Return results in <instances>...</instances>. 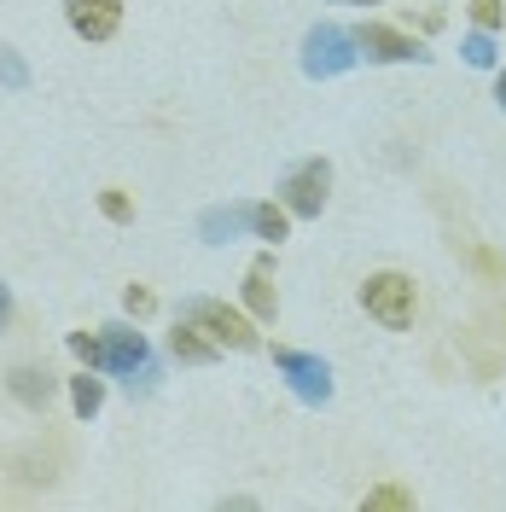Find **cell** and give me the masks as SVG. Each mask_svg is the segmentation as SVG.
I'll return each mask as SVG.
<instances>
[{
	"label": "cell",
	"mask_w": 506,
	"mask_h": 512,
	"mask_svg": "<svg viewBox=\"0 0 506 512\" xmlns=\"http://www.w3.org/2000/svg\"><path fill=\"white\" fill-rule=\"evenodd\" d=\"M361 309L379 320L384 332H408L413 315H419V291H413L408 274H396V268H384L373 274L367 286H361Z\"/></svg>",
	"instance_id": "cell-1"
},
{
	"label": "cell",
	"mask_w": 506,
	"mask_h": 512,
	"mask_svg": "<svg viewBox=\"0 0 506 512\" xmlns=\"http://www.w3.org/2000/svg\"><path fill=\"white\" fill-rule=\"evenodd\" d=\"M181 320H192V326H204L216 344H227V350H256L262 338H256V315H245V309H233V303H216V297H187L181 303Z\"/></svg>",
	"instance_id": "cell-2"
},
{
	"label": "cell",
	"mask_w": 506,
	"mask_h": 512,
	"mask_svg": "<svg viewBox=\"0 0 506 512\" xmlns=\"http://www.w3.org/2000/svg\"><path fill=\"white\" fill-rule=\"evenodd\" d=\"M355 59H361V47H355V35L344 24H315L303 35V76H315V82L355 70Z\"/></svg>",
	"instance_id": "cell-3"
},
{
	"label": "cell",
	"mask_w": 506,
	"mask_h": 512,
	"mask_svg": "<svg viewBox=\"0 0 506 512\" xmlns=\"http://www.w3.org/2000/svg\"><path fill=\"white\" fill-rule=\"evenodd\" d=\"M326 192H332V163H326V158H303L280 181V204L291 210V216L315 222L320 210H326Z\"/></svg>",
	"instance_id": "cell-4"
},
{
	"label": "cell",
	"mask_w": 506,
	"mask_h": 512,
	"mask_svg": "<svg viewBox=\"0 0 506 512\" xmlns=\"http://www.w3.org/2000/svg\"><path fill=\"white\" fill-rule=\"evenodd\" d=\"M274 367H280V379L309 402V408H320V402H332V367L320 361V355H309V350H274Z\"/></svg>",
	"instance_id": "cell-5"
},
{
	"label": "cell",
	"mask_w": 506,
	"mask_h": 512,
	"mask_svg": "<svg viewBox=\"0 0 506 512\" xmlns=\"http://www.w3.org/2000/svg\"><path fill=\"white\" fill-rule=\"evenodd\" d=\"M349 35H355L361 59H373V64H425V59H431V53H425V41L390 30V24H355Z\"/></svg>",
	"instance_id": "cell-6"
},
{
	"label": "cell",
	"mask_w": 506,
	"mask_h": 512,
	"mask_svg": "<svg viewBox=\"0 0 506 512\" xmlns=\"http://www.w3.org/2000/svg\"><path fill=\"white\" fill-rule=\"evenodd\" d=\"M64 24L82 41H111L123 24V0H64Z\"/></svg>",
	"instance_id": "cell-7"
},
{
	"label": "cell",
	"mask_w": 506,
	"mask_h": 512,
	"mask_svg": "<svg viewBox=\"0 0 506 512\" xmlns=\"http://www.w3.org/2000/svg\"><path fill=\"white\" fill-rule=\"evenodd\" d=\"M99 338H105V367H111V373H128V379H134V373L146 367V338H140L128 320L99 326Z\"/></svg>",
	"instance_id": "cell-8"
},
{
	"label": "cell",
	"mask_w": 506,
	"mask_h": 512,
	"mask_svg": "<svg viewBox=\"0 0 506 512\" xmlns=\"http://www.w3.org/2000/svg\"><path fill=\"white\" fill-rule=\"evenodd\" d=\"M239 233H251V204H216L198 216V239L204 245H233Z\"/></svg>",
	"instance_id": "cell-9"
},
{
	"label": "cell",
	"mask_w": 506,
	"mask_h": 512,
	"mask_svg": "<svg viewBox=\"0 0 506 512\" xmlns=\"http://www.w3.org/2000/svg\"><path fill=\"white\" fill-rule=\"evenodd\" d=\"M245 309L256 320H274L280 315V297H274V256H256L245 268Z\"/></svg>",
	"instance_id": "cell-10"
},
{
	"label": "cell",
	"mask_w": 506,
	"mask_h": 512,
	"mask_svg": "<svg viewBox=\"0 0 506 512\" xmlns=\"http://www.w3.org/2000/svg\"><path fill=\"white\" fill-rule=\"evenodd\" d=\"M169 355H175V361H187V367H210V361L222 355V344H216L204 326H192V320H175V332H169Z\"/></svg>",
	"instance_id": "cell-11"
},
{
	"label": "cell",
	"mask_w": 506,
	"mask_h": 512,
	"mask_svg": "<svg viewBox=\"0 0 506 512\" xmlns=\"http://www.w3.org/2000/svg\"><path fill=\"white\" fill-rule=\"evenodd\" d=\"M6 390H12L24 408H47L53 390H59V379H53L47 367H12V373H6Z\"/></svg>",
	"instance_id": "cell-12"
},
{
	"label": "cell",
	"mask_w": 506,
	"mask_h": 512,
	"mask_svg": "<svg viewBox=\"0 0 506 512\" xmlns=\"http://www.w3.org/2000/svg\"><path fill=\"white\" fill-rule=\"evenodd\" d=\"M70 408H76V419H94L105 408V379H94V367L70 379Z\"/></svg>",
	"instance_id": "cell-13"
},
{
	"label": "cell",
	"mask_w": 506,
	"mask_h": 512,
	"mask_svg": "<svg viewBox=\"0 0 506 512\" xmlns=\"http://www.w3.org/2000/svg\"><path fill=\"white\" fill-rule=\"evenodd\" d=\"M251 233L268 239V245H280L285 233H291V210L285 204H251Z\"/></svg>",
	"instance_id": "cell-14"
},
{
	"label": "cell",
	"mask_w": 506,
	"mask_h": 512,
	"mask_svg": "<svg viewBox=\"0 0 506 512\" xmlns=\"http://www.w3.org/2000/svg\"><path fill=\"white\" fill-rule=\"evenodd\" d=\"M64 344H70V355H76L82 367H105V338H99V332H70Z\"/></svg>",
	"instance_id": "cell-15"
},
{
	"label": "cell",
	"mask_w": 506,
	"mask_h": 512,
	"mask_svg": "<svg viewBox=\"0 0 506 512\" xmlns=\"http://www.w3.org/2000/svg\"><path fill=\"white\" fill-rule=\"evenodd\" d=\"M460 53H466V64H477V70H495V35L472 30L466 41H460Z\"/></svg>",
	"instance_id": "cell-16"
},
{
	"label": "cell",
	"mask_w": 506,
	"mask_h": 512,
	"mask_svg": "<svg viewBox=\"0 0 506 512\" xmlns=\"http://www.w3.org/2000/svg\"><path fill=\"white\" fill-rule=\"evenodd\" d=\"M466 12H472V24H477V30H489V35H495V30L506 24V0H472Z\"/></svg>",
	"instance_id": "cell-17"
},
{
	"label": "cell",
	"mask_w": 506,
	"mask_h": 512,
	"mask_svg": "<svg viewBox=\"0 0 506 512\" xmlns=\"http://www.w3.org/2000/svg\"><path fill=\"white\" fill-rule=\"evenodd\" d=\"M99 210H105L111 222H134V204H128V192H117V187L99 192Z\"/></svg>",
	"instance_id": "cell-18"
},
{
	"label": "cell",
	"mask_w": 506,
	"mask_h": 512,
	"mask_svg": "<svg viewBox=\"0 0 506 512\" xmlns=\"http://www.w3.org/2000/svg\"><path fill=\"white\" fill-rule=\"evenodd\" d=\"M123 309H128L134 320H146V315H158V297H152L146 286H128V291H123Z\"/></svg>",
	"instance_id": "cell-19"
},
{
	"label": "cell",
	"mask_w": 506,
	"mask_h": 512,
	"mask_svg": "<svg viewBox=\"0 0 506 512\" xmlns=\"http://www.w3.org/2000/svg\"><path fill=\"white\" fill-rule=\"evenodd\" d=\"M0 82H6V88H24V82H30V70H24V59H18L12 47H0Z\"/></svg>",
	"instance_id": "cell-20"
},
{
	"label": "cell",
	"mask_w": 506,
	"mask_h": 512,
	"mask_svg": "<svg viewBox=\"0 0 506 512\" xmlns=\"http://www.w3.org/2000/svg\"><path fill=\"white\" fill-rule=\"evenodd\" d=\"M379 507H413V495L408 489H373L367 495V512H379Z\"/></svg>",
	"instance_id": "cell-21"
},
{
	"label": "cell",
	"mask_w": 506,
	"mask_h": 512,
	"mask_svg": "<svg viewBox=\"0 0 506 512\" xmlns=\"http://www.w3.org/2000/svg\"><path fill=\"white\" fill-rule=\"evenodd\" d=\"M6 326H12V286L0 280V332H6Z\"/></svg>",
	"instance_id": "cell-22"
},
{
	"label": "cell",
	"mask_w": 506,
	"mask_h": 512,
	"mask_svg": "<svg viewBox=\"0 0 506 512\" xmlns=\"http://www.w3.org/2000/svg\"><path fill=\"white\" fill-rule=\"evenodd\" d=\"M495 105L506 111V70H495Z\"/></svg>",
	"instance_id": "cell-23"
},
{
	"label": "cell",
	"mask_w": 506,
	"mask_h": 512,
	"mask_svg": "<svg viewBox=\"0 0 506 512\" xmlns=\"http://www.w3.org/2000/svg\"><path fill=\"white\" fill-rule=\"evenodd\" d=\"M338 6H384V0H338Z\"/></svg>",
	"instance_id": "cell-24"
}]
</instances>
